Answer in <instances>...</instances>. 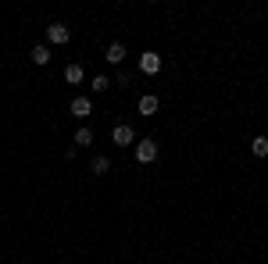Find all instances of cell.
I'll return each mask as SVG.
<instances>
[{
	"mask_svg": "<svg viewBox=\"0 0 268 264\" xmlns=\"http://www.w3.org/2000/svg\"><path fill=\"white\" fill-rule=\"evenodd\" d=\"M32 65H50V47H32Z\"/></svg>",
	"mask_w": 268,
	"mask_h": 264,
	"instance_id": "52a82bcc",
	"label": "cell"
},
{
	"mask_svg": "<svg viewBox=\"0 0 268 264\" xmlns=\"http://www.w3.org/2000/svg\"><path fill=\"white\" fill-rule=\"evenodd\" d=\"M139 71H143V75H157V71H161V54L147 50V54L139 58Z\"/></svg>",
	"mask_w": 268,
	"mask_h": 264,
	"instance_id": "7a4b0ae2",
	"label": "cell"
},
{
	"mask_svg": "<svg viewBox=\"0 0 268 264\" xmlns=\"http://www.w3.org/2000/svg\"><path fill=\"white\" fill-rule=\"evenodd\" d=\"M90 143H93V132H90V129L75 132V146H90Z\"/></svg>",
	"mask_w": 268,
	"mask_h": 264,
	"instance_id": "8fae6325",
	"label": "cell"
},
{
	"mask_svg": "<svg viewBox=\"0 0 268 264\" xmlns=\"http://www.w3.org/2000/svg\"><path fill=\"white\" fill-rule=\"evenodd\" d=\"M65 79H68V82H82V65H68L65 68Z\"/></svg>",
	"mask_w": 268,
	"mask_h": 264,
	"instance_id": "30bf717a",
	"label": "cell"
},
{
	"mask_svg": "<svg viewBox=\"0 0 268 264\" xmlns=\"http://www.w3.org/2000/svg\"><path fill=\"white\" fill-rule=\"evenodd\" d=\"M108 86H111V79H108V75H97V79H93V89H97V93H104Z\"/></svg>",
	"mask_w": 268,
	"mask_h": 264,
	"instance_id": "4fadbf2b",
	"label": "cell"
},
{
	"mask_svg": "<svg viewBox=\"0 0 268 264\" xmlns=\"http://www.w3.org/2000/svg\"><path fill=\"white\" fill-rule=\"evenodd\" d=\"M157 104H161L157 97H139V115H154V111H157Z\"/></svg>",
	"mask_w": 268,
	"mask_h": 264,
	"instance_id": "ba28073f",
	"label": "cell"
},
{
	"mask_svg": "<svg viewBox=\"0 0 268 264\" xmlns=\"http://www.w3.org/2000/svg\"><path fill=\"white\" fill-rule=\"evenodd\" d=\"M90 111H93V104H90L86 97H75V100H72V115H75V118H86Z\"/></svg>",
	"mask_w": 268,
	"mask_h": 264,
	"instance_id": "5b68a950",
	"label": "cell"
},
{
	"mask_svg": "<svg viewBox=\"0 0 268 264\" xmlns=\"http://www.w3.org/2000/svg\"><path fill=\"white\" fill-rule=\"evenodd\" d=\"M251 150H254V157H265L268 154V139L265 136H254V139H251Z\"/></svg>",
	"mask_w": 268,
	"mask_h": 264,
	"instance_id": "9c48e42d",
	"label": "cell"
},
{
	"mask_svg": "<svg viewBox=\"0 0 268 264\" xmlns=\"http://www.w3.org/2000/svg\"><path fill=\"white\" fill-rule=\"evenodd\" d=\"M90 172H93V175H104V172H108V157H93Z\"/></svg>",
	"mask_w": 268,
	"mask_h": 264,
	"instance_id": "7c38bea8",
	"label": "cell"
},
{
	"mask_svg": "<svg viewBox=\"0 0 268 264\" xmlns=\"http://www.w3.org/2000/svg\"><path fill=\"white\" fill-rule=\"evenodd\" d=\"M108 61H111V65H122V61H126V47H122V43H111V47H108Z\"/></svg>",
	"mask_w": 268,
	"mask_h": 264,
	"instance_id": "8992f818",
	"label": "cell"
},
{
	"mask_svg": "<svg viewBox=\"0 0 268 264\" xmlns=\"http://www.w3.org/2000/svg\"><path fill=\"white\" fill-rule=\"evenodd\" d=\"M136 161H139V164L157 161V143H154V139H139V143H136Z\"/></svg>",
	"mask_w": 268,
	"mask_h": 264,
	"instance_id": "6da1fadb",
	"label": "cell"
},
{
	"mask_svg": "<svg viewBox=\"0 0 268 264\" xmlns=\"http://www.w3.org/2000/svg\"><path fill=\"white\" fill-rule=\"evenodd\" d=\"M111 139H115V146H129V143L136 139V132H133V125H115Z\"/></svg>",
	"mask_w": 268,
	"mask_h": 264,
	"instance_id": "277c9868",
	"label": "cell"
},
{
	"mask_svg": "<svg viewBox=\"0 0 268 264\" xmlns=\"http://www.w3.org/2000/svg\"><path fill=\"white\" fill-rule=\"evenodd\" d=\"M68 36H72V32H68V29L61 25V22H54V25L47 29V43H54V47H61V43H68Z\"/></svg>",
	"mask_w": 268,
	"mask_h": 264,
	"instance_id": "3957f363",
	"label": "cell"
}]
</instances>
